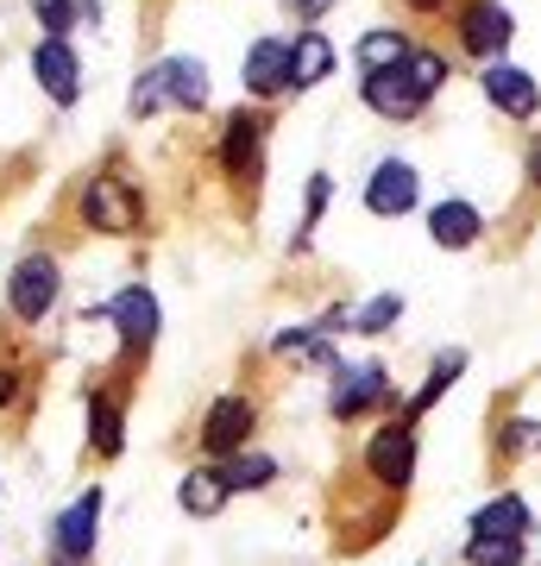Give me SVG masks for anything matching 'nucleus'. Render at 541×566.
<instances>
[{"instance_id":"obj_1","label":"nucleus","mask_w":541,"mask_h":566,"mask_svg":"<svg viewBox=\"0 0 541 566\" xmlns=\"http://www.w3.org/2000/svg\"><path fill=\"white\" fill-rule=\"evenodd\" d=\"M447 82H454V51H447V44H416V51L403 63H391V70H365L360 102L372 107L378 120L409 126L435 107V95H441Z\"/></svg>"},{"instance_id":"obj_2","label":"nucleus","mask_w":541,"mask_h":566,"mask_svg":"<svg viewBox=\"0 0 541 566\" xmlns=\"http://www.w3.org/2000/svg\"><path fill=\"white\" fill-rule=\"evenodd\" d=\"M510 39H517V20H510V7L503 0H466L460 13H454V25H447V51L460 63H498L503 51H510Z\"/></svg>"},{"instance_id":"obj_3","label":"nucleus","mask_w":541,"mask_h":566,"mask_svg":"<svg viewBox=\"0 0 541 566\" xmlns=\"http://www.w3.org/2000/svg\"><path fill=\"white\" fill-rule=\"evenodd\" d=\"M82 227H89V233H114V240L139 233L145 227V189L126 177V170L89 177V189H82Z\"/></svg>"},{"instance_id":"obj_4","label":"nucleus","mask_w":541,"mask_h":566,"mask_svg":"<svg viewBox=\"0 0 541 566\" xmlns=\"http://www.w3.org/2000/svg\"><path fill=\"white\" fill-rule=\"evenodd\" d=\"M360 465H365V479L378 491H391V497H403V491L416 485V422L409 416H391V422L365 441V453H360Z\"/></svg>"},{"instance_id":"obj_5","label":"nucleus","mask_w":541,"mask_h":566,"mask_svg":"<svg viewBox=\"0 0 541 566\" xmlns=\"http://www.w3.org/2000/svg\"><path fill=\"white\" fill-rule=\"evenodd\" d=\"M264 107L252 114V107H240L233 120L221 126V145H215V164H221V177L233 182V189H259L264 182Z\"/></svg>"},{"instance_id":"obj_6","label":"nucleus","mask_w":541,"mask_h":566,"mask_svg":"<svg viewBox=\"0 0 541 566\" xmlns=\"http://www.w3.org/2000/svg\"><path fill=\"white\" fill-rule=\"evenodd\" d=\"M58 290H63V271L51 252H25L13 271H7V308L20 315V322H44L51 308H58Z\"/></svg>"},{"instance_id":"obj_7","label":"nucleus","mask_w":541,"mask_h":566,"mask_svg":"<svg viewBox=\"0 0 541 566\" xmlns=\"http://www.w3.org/2000/svg\"><path fill=\"white\" fill-rule=\"evenodd\" d=\"M360 202H365V214H378V221H403V214L422 202V170L409 158H378L372 177H365Z\"/></svg>"},{"instance_id":"obj_8","label":"nucleus","mask_w":541,"mask_h":566,"mask_svg":"<svg viewBox=\"0 0 541 566\" xmlns=\"http://www.w3.org/2000/svg\"><path fill=\"white\" fill-rule=\"evenodd\" d=\"M391 397L397 390H391V371L384 365H334V397H327L334 422H360V416L384 409Z\"/></svg>"},{"instance_id":"obj_9","label":"nucleus","mask_w":541,"mask_h":566,"mask_svg":"<svg viewBox=\"0 0 541 566\" xmlns=\"http://www.w3.org/2000/svg\"><path fill=\"white\" fill-rule=\"evenodd\" d=\"M259 434V409L246 403V397H215L208 403V416H201V453L208 460H233V453H246V441Z\"/></svg>"},{"instance_id":"obj_10","label":"nucleus","mask_w":541,"mask_h":566,"mask_svg":"<svg viewBox=\"0 0 541 566\" xmlns=\"http://www.w3.org/2000/svg\"><path fill=\"white\" fill-rule=\"evenodd\" d=\"M479 95L498 107L503 120H517V126L541 120V88H535V76H529V70H517V63H503V57L479 70Z\"/></svg>"},{"instance_id":"obj_11","label":"nucleus","mask_w":541,"mask_h":566,"mask_svg":"<svg viewBox=\"0 0 541 566\" xmlns=\"http://www.w3.org/2000/svg\"><path fill=\"white\" fill-rule=\"evenodd\" d=\"M107 322L121 327L126 353H152V346H158V327H164L158 296H152L145 283H126V290H114V296H107Z\"/></svg>"},{"instance_id":"obj_12","label":"nucleus","mask_w":541,"mask_h":566,"mask_svg":"<svg viewBox=\"0 0 541 566\" xmlns=\"http://www.w3.org/2000/svg\"><path fill=\"white\" fill-rule=\"evenodd\" d=\"M535 221H541V126L522 139V189H517V208H503V221H498L503 245L517 252V245L535 233Z\"/></svg>"},{"instance_id":"obj_13","label":"nucleus","mask_w":541,"mask_h":566,"mask_svg":"<svg viewBox=\"0 0 541 566\" xmlns=\"http://www.w3.org/2000/svg\"><path fill=\"white\" fill-rule=\"evenodd\" d=\"M95 523H101V485H89L76 504L58 516V528H51V560L58 566L89 560V554H95Z\"/></svg>"},{"instance_id":"obj_14","label":"nucleus","mask_w":541,"mask_h":566,"mask_svg":"<svg viewBox=\"0 0 541 566\" xmlns=\"http://www.w3.org/2000/svg\"><path fill=\"white\" fill-rule=\"evenodd\" d=\"M246 95L252 102H278V95H290L296 82H290V44L283 39H259L252 51H246Z\"/></svg>"},{"instance_id":"obj_15","label":"nucleus","mask_w":541,"mask_h":566,"mask_svg":"<svg viewBox=\"0 0 541 566\" xmlns=\"http://www.w3.org/2000/svg\"><path fill=\"white\" fill-rule=\"evenodd\" d=\"M32 76H39V88L58 107H70L82 95V63H76V51H70V39H44L39 51H32Z\"/></svg>"},{"instance_id":"obj_16","label":"nucleus","mask_w":541,"mask_h":566,"mask_svg":"<svg viewBox=\"0 0 541 566\" xmlns=\"http://www.w3.org/2000/svg\"><path fill=\"white\" fill-rule=\"evenodd\" d=\"M428 240L441 252H472V245H485V214L472 202H435L428 208Z\"/></svg>"},{"instance_id":"obj_17","label":"nucleus","mask_w":541,"mask_h":566,"mask_svg":"<svg viewBox=\"0 0 541 566\" xmlns=\"http://www.w3.org/2000/svg\"><path fill=\"white\" fill-rule=\"evenodd\" d=\"M152 70H158L164 102H170V107H189V114H201V107H208V95H215L208 63H196V57H164V63H152Z\"/></svg>"},{"instance_id":"obj_18","label":"nucleus","mask_w":541,"mask_h":566,"mask_svg":"<svg viewBox=\"0 0 541 566\" xmlns=\"http://www.w3.org/2000/svg\"><path fill=\"white\" fill-rule=\"evenodd\" d=\"M227 497H233V485H227L221 460H215V465H196V472L183 479V491H177V504L189 510V516H221Z\"/></svg>"},{"instance_id":"obj_19","label":"nucleus","mask_w":541,"mask_h":566,"mask_svg":"<svg viewBox=\"0 0 541 566\" xmlns=\"http://www.w3.org/2000/svg\"><path fill=\"white\" fill-rule=\"evenodd\" d=\"M334 76V44H327V32H302L296 44H290V82L296 88H321V82Z\"/></svg>"},{"instance_id":"obj_20","label":"nucleus","mask_w":541,"mask_h":566,"mask_svg":"<svg viewBox=\"0 0 541 566\" xmlns=\"http://www.w3.org/2000/svg\"><path fill=\"white\" fill-rule=\"evenodd\" d=\"M416 44H422V39H409L403 25H378V32H360V44H353V63H360V76H365V70H391V63H403Z\"/></svg>"},{"instance_id":"obj_21","label":"nucleus","mask_w":541,"mask_h":566,"mask_svg":"<svg viewBox=\"0 0 541 566\" xmlns=\"http://www.w3.org/2000/svg\"><path fill=\"white\" fill-rule=\"evenodd\" d=\"M466 535H529V504H522L517 491H498L491 504L472 510Z\"/></svg>"},{"instance_id":"obj_22","label":"nucleus","mask_w":541,"mask_h":566,"mask_svg":"<svg viewBox=\"0 0 541 566\" xmlns=\"http://www.w3.org/2000/svg\"><path fill=\"white\" fill-rule=\"evenodd\" d=\"M460 371H466V353H460V346H447L441 359L428 365V378H422V390L409 397V403H403V416H409V422H422V416H428V409H435V403L447 397V390H454V378H460Z\"/></svg>"},{"instance_id":"obj_23","label":"nucleus","mask_w":541,"mask_h":566,"mask_svg":"<svg viewBox=\"0 0 541 566\" xmlns=\"http://www.w3.org/2000/svg\"><path fill=\"white\" fill-rule=\"evenodd\" d=\"M32 13H39V25L51 32V39H63V32H89V25H101V0H32Z\"/></svg>"},{"instance_id":"obj_24","label":"nucleus","mask_w":541,"mask_h":566,"mask_svg":"<svg viewBox=\"0 0 541 566\" xmlns=\"http://www.w3.org/2000/svg\"><path fill=\"white\" fill-rule=\"evenodd\" d=\"M466 566H522V535H466Z\"/></svg>"},{"instance_id":"obj_25","label":"nucleus","mask_w":541,"mask_h":566,"mask_svg":"<svg viewBox=\"0 0 541 566\" xmlns=\"http://www.w3.org/2000/svg\"><path fill=\"white\" fill-rule=\"evenodd\" d=\"M121 447H126V434H121V409L107 403V397H95V403H89V453L114 460Z\"/></svg>"},{"instance_id":"obj_26","label":"nucleus","mask_w":541,"mask_h":566,"mask_svg":"<svg viewBox=\"0 0 541 566\" xmlns=\"http://www.w3.org/2000/svg\"><path fill=\"white\" fill-rule=\"evenodd\" d=\"M460 7H466V0H391V13H403V20L422 25V32H447Z\"/></svg>"},{"instance_id":"obj_27","label":"nucleus","mask_w":541,"mask_h":566,"mask_svg":"<svg viewBox=\"0 0 541 566\" xmlns=\"http://www.w3.org/2000/svg\"><path fill=\"white\" fill-rule=\"evenodd\" d=\"M221 472H227L233 491H259V485L278 479V460H271V453H233V460H221Z\"/></svg>"},{"instance_id":"obj_28","label":"nucleus","mask_w":541,"mask_h":566,"mask_svg":"<svg viewBox=\"0 0 541 566\" xmlns=\"http://www.w3.org/2000/svg\"><path fill=\"white\" fill-rule=\"evenodd\" d=\"M327 196H334V177H327V170H315V177H309V196H302V240L321 227V208H327ZM302 240H296V245H302Z\"/></svg>"},{"instance_id":"obj_29","label":"nucleus","mask_w":541,"mask_h":566,"mask_svg":"<svg viewBox=\"0 0 541 566\" xmlns=\"http://www.w3.org/2000/svg\"><path fill=\"white\" fill-rule=\"evenodd\" d=\"M397 315H403V296H378V303H365L360 315H353V334H384Z\"/></svg>"},{"instance_id":"obj_30","label":"nucleus","mask_w":541,"mask_h":566,"mask_svg":"<svg viewBox=\"0 0 541 566\" xmlns=\"http://www.w3.org/2000/svg\"><path fill=\"white\" fill-rule=\"evenodd\" d=\"M158 107H164V82H158V70H145L139 88H133V120H152Z\"/></svg>"},{"instance_id":"obj_31","label":"nucleus","mask_w":541,"mask_h":566,"mask_svg":"<svg viewBox=\"0 0 541 566\" xmlns=\"http://www.w3.org/2000/svg\"><path fill=\"white\" fill-rule=\"evenodd\" d=\"M296 7H302V13H309V25H315L321 13H327V7H334V0H296Z\"/></svg>"}]
</instances>
